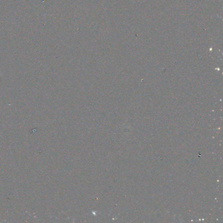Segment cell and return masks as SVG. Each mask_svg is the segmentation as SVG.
<instances>
[]
</instances>
